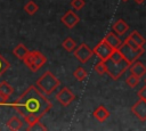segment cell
<instances>
[{"mask_svg":"<svg viewBox=\"0 0 146 131\" xmlns=\"http://www.w3.org/2000/svg\"><path fill=\"white\" fill-rule=\"evenodd\" d=\"M46 62H47V57L38 50L30 51L26 58L23 60V63L27 66V68L33 73L38 72L46 64Z\"/></svg>","mask_w":146,"mask_h":131,"instance_id":"4","label":"cell"},{"mask_svg":"<svg viewBox=\"0 0 146 131\" xmlns=\"http://www.w3.org/2000/svg\"><path fill=\"white\" fill-rule=\"evenodd\" d=\"M124 41H127L130 46L136 47V48L144 47V46L146 44V39H145L141 34H139L138 31H132V32L129 34V36H128Z\"/></svg>","mask_w":146,"mask_h":131,"instance_id":"11","label":"cell"},{"mask_svg":"<svg viewBox=\"0 0 146 131\" xmlns=\"http://www.w3.org/2000/svg\"><path fill=\"white\" fill-rule=\"evenodd\" d=\"M104 39H105L106 42H107L112 48H114V49H119V48L121 47L122 42H123V41L120 39V35L116 34L114 31H113V32H108V33L105 35Z\"/></svg>","mask_w":146,"mask_h":131,"instance_id":"12","label":"cell"},{"mask_svg":"<svg viewBox=\"0 0 146 131\" xmlns=\"http://www.w3.org/2000/svg\"><path fill=\"white\" fill-rule=\"evenodd\" d=\"M92 50H94V54H95L99 59L106 60V59H108V58L111 57V55L113 54V51H114L115 49L112 48V47L106 42L105 39H103V40H100V41L95 46V48H94Z\"/></svg>","mask_w":146,"mask_h":131,"instance_id":"6","label":"cell"},{"mask_svg":"<svg viewBox=\"0 0 146 131\" xmlns=\"http://www.w3.org/2000/svg\"><path fill=\"white\" fill-rule=\"evenodd\" d=\"M62 46H63V48L67 51V52H71V51H74L75 50V48H76V43H75V41L72 39V38H66L63 42H62Z\"/></svg>","mask_w":146,"mask_h":131,"instance_id":"18","label":"cell"},{"mask_svg":"<svg viewBox=\"0 0 146 131\" xmlns=\"http://www.w3.org/2000/svg\"><path fill=\"white\" fill-rule=\"evenodd\" d=\"M26 130H29V131H46L47 130V128L40 122V121H38V122H35L34 124H32V125H30V126H27L26 128Z\"/></svg>","mask_w":146,"mask_h":131,"instance_id":"26","label":"cell"},{"mask_svg":"<svg viewBox=\"0 0 146 131\" xmlns=\"http://www.w3.org/2000/svg\"><path fill=\"white\" fill-rule=\"evenodd\" d=\"M122 1H128V0H122Z\"/></svg>","mask_w":146,"mask_h":131,"instance_id":"31","label":"cell"},{"mask_svg":"<svg viewBox=\"0 0 146 131\" xmlns=\"http://www.w3.org/2000/svg\"><path fill=\"white\" fill-rule=\"evenodd\" d=\"M24 10H25L29 15H34V14L39 10V7H38V5H36L34 1L30 0V1H27V2L24 5Z\"/></svg>","mask_w":146,"mask_h":131,"instance_id":"20","label":"cell"},{"mask_svg":"<svg viewBox=\"0 0 146 131\" xmlns=\"http://www.w3.org/2000/svg\"><path fill=\"white\" fill-rule=\"evenodd\" d=\"M132 114L141 122L146 121V100L139 99L137 103H135L131 107Z\"/></svg>","mask_w":146,"mask_h":131,"instance_id":"9","label":"cell"},{"mask_svg":"<svg viewBox=\"0 0 146 131\" xmlns=\"http://www.w3.org/2000/svg\"><path fill=\"white\" fill-rule=\"evenodd\" d=\"M112 28H113V31H114L116 34L123 35V34L129 30V25H128V23H127L125 21H123L122 18H119V19L113 24Z\"/></svg>","mask_w":146,"mask_h":131,"instance_id":"16","label":"cell"},{"mask_svg":"<svg viewBox=\"0 0 146 131\" xmlns=\"http://www.w3.org/2000/svg\"><path fill=\"white\" fill-rule=\"evenodd\" d=\"M0 92L8 95V96H11L14 93V88L7 81H1L0 82Z\"/></svg>","mask_w":146,"mask_h":131,"instance_id":"21","label":"cell"},{"mask_svg":"<svg viewBox=\"0 0 146 131\" xmlns=\"http://www.w3.org/2000/svg\"><path fill=\"white\" fill-rule=\"evenodd\" d=\"M119 50H120V52L122 54V56L124 57V59L130 63V65H131L133 62H136V60L145 52L144 47L136 48V47L130 46L127 41H123V42H122V44H121V47L119 48Z\"/></svg>","mask_w":146,"mask_h":131,"instance_id":"5","label":"cell"},{"mask_svg":"<svg viewBox=\"0 0 146 131\" xmlns=\"http://www.w3.org/2000/svg\"><path fill=\"white\" fill-rule=\"evenodd\" d=\"M136 3H138V5H141V3H144L146 0H133Z\"/></svg>","mask_w":146,"mask_h":131,"instance_id":"30","label":"cell"},{"mask_svg":"<svg viewBox=\"0 0 146 131\" xmlns=\"http://www.w3.org/2000/svg\"><path fill=\"white\" fill-rule=\"evenodd\" d=\"M56 99H57V101H58L62 106L66 107V106L71 105L72 101L75 99V95H74L68 88L64 87V88H62V89L59 90V92L56 95Z\"/></svg>","mask_w":146,"mask_h":131,"instance_id":"8","label":"cell"},{"mask_svg":"<svg viewBox=\"0 0 146 131\" xmlns=\"http://www.w3.org/2000/svg\"><path fill=\"white\" fill-rule=\"evenodd\" d=\"M73 76H74V79H75L78 82H82V81L87 77V71H86L82 66H79V67L73 72Z\"/></svg>","mask_w":146,"mask_h":131,"instance_id":"19","label":"cell"},{"mask_svg":"<svg viewBox=\"0 0 146 131\" xmlns=\"http://www.w3.org/2000/svg\"><path fill=\"white\" fill-rule=\"evenodd\" d=\"M71 7L74 9V10H81L84 5H86V1L84 0H72L71 1Z\"/></svg>","mask_w":146,"mask_h":131,"instance_id":"27","label":"cell"},{"mask_svg":"<svg viewBox=\"0 0 146 131\" xmlns=\"http://www.w3.org/2000/svg\"><path fill=\"white\" fill-rule=\"evenodd\" d=\"M9 98H10V96L0 92V106H3V104H6L9 100Z\"/></svg>","mask_w":146,"mask_h":131,"instance_id":"29","label":"cell"},{"mask_svg":"<svg viewBox=\"0 0 146 131\" xmlns=\"http://www.w3.org/2000/svg\"><path fill=\"white\" fill-rule=\"evenodd\" d=\"M40 116L39 115H35V114H27V115H25L24 117H23V120H24V122L30 126V125H32V124H34L35 122H38V121H40Z\"/></svg>","mask_w":146,"mask_h":131,"instance_id":"23","label":"cell"},{"mask_svg":"<svg viewBox=\"0 0 146 131\" xmlns=\"http://www.w3.org/2000/svg\"><path fill=\"white\" fill-rule=\"evenodd\" d=\"M62 23L67 27V28H73L79 22H80V17L78 16V14H75L74 10H67L60 18Z\"/></svg>","mask_w":146,"mask_h":131,"instance_id":"10","label":"cell"},{"mask_svg":"<svg viewBox=\"0 0 146 131\" xmlns=\"http://www.w3.org/2000/svg\"><path fill=\"white\" fill-rule=\"evenodd\" d=\"M145 82H146V79H145Z\"/></svg>","mask_w":146,"mask_h":131,"instance_id":"32","label":"cell"},{"mask_svg":"<svg viewBox=\"0 0 146 131\" xmlns=\"http://www.w3.org/2000/svg\"><path fill=\"white\" fill-rule=\"evenodd\" d=\"M94 55V50L86 43H81L78 48H75L74 50V57L81 63V64H86Z\"/></svg>","mask_w":146,"mask_h":131,"instance_id":"7","label":"cell"},{"mask_svg":"<svg viewBox=\"0 0 146 131\" xmlns=\"http://www.w3.org/2000/svg\"><path fill=\"white\" fill-rule=\"evenodd\" d=\"M10 67V64L7 59H5V57L0 54V77L2 76V74L5 72H7V69Z\"/></svg>","mask_w":146,"mask_h":131,"instance_id":"25","label":"cell"},{"mask_svg":"<svg viewBox=\"0 0 146 131\" xmlns=\"http://www.w3.org/2000/svg\"><path fill=\"white\" fill-rule=\"evenodd\" d=\"M31 50H29L23 43H18L14 49H13V55L15 56V57H17L19 60H24L25 58H26V56L29 55V52H30Z\"/></svg>","mask_w":146,"mask_h":131,"instance_id":"15","label":"cell"},{"mask_svg":"<svg viewBox=\"0 0 146 131\" xmlns=\"http://www.w3.org/2000/svg\"><path fill=\"white\" fill-rule=\"evenodd\" d=\"M105 64H106V73L110 75L112 80H119L123 75V73L130 67V63L127 62L124 58L119 60L108 58L105 60Z\"/></svg>","mask_w":146,"mask_h":131,"instance_id":"3","label":"cell"},{"mask_svg":"<svg viewBox=\"0 0 146 131\" xmlns=\"http://www.w3.org/2000/svg\"><path fill=\"white\" fill-rule=\"evenodd\" d=\"M3 106L13 107L22 117L27 114H35L42 117L51 109L52 104L36 85H30L14 103L7 101Z\"/></svg>","mask_w":146,"mask_h":131,"instance_id":"1","label":"cell"},{"mask_svg":"<svg viewBox=\"0 0 146 131\" xmlns=\"http://www.w3.org/2000/svg\"><path fill=\"white\" fill-rule=\"evenodd\" d=\"M139 79H140V77H138V76H136V75H133V74H130V75L125 79V83H127L128 87H130V88H135V87L138 85V83H139Z\"/></svg>","mask_w":146,"mask_h":131,"instance_id":"24","label":"cell"},{"mask_svg":"<svg viewBox=\"0 0 146 131\" xmlns=\"http://www.w3.org/2000/svg\"><path fill=\"white\" fill-rule=\"evenodd\" d=\"M129 72H130V74H133V75H136L138 77H143L146 74V66L143 63L136 60L130 65Z\"/></svg>","mask_w":146,"mask_h":131,"instance_id":"13","label":"cell"},{"mask_svg":"<svg viewBox=\"0 0 146 131\" xmlns=\"http://www.w3.org/2000/svg\"><path fill=\"white\" fill-rule=\"evenodd\" d=\"M94 69H95V72H96L97 74H99V75L105 74V73H106V64H105V60L99 59V62L94 66Z\"/></svg>","mask_w":146,"mask_h":131,"instance_id":"22","label":"cell"},{"mask_svg":"<svg viewBox=\"0 0 146 131\" xmlns=\"http://www.w3.org/2000/svg\"><path fill=\"white\" fill-rule=\"evenodd\" d=\"M137 95H138L139 99H144V100H146V85L141 87V89H139V91H138Z\"/></svg>","mask_w":146,"mask_h":131,"instance_id":"28","label":"cell"},{"mask_svg":"<svg viewBox=\"0 0 146 131\" xmlns=\"http://www.w3.org/2000/svg\"><path fill=\"white\" fill-rule=\"evenodd\" d=\"M23 121L24 120H21L18 116H11L7 122H6V125L9 130H13V131H17V130H21L22 126H23Z\"/></svg>","mask_w":146,"mask_h":131,"instance_id":"17","label":"cell"},{"mask_svg":"<svg viewBox=\"0 0 146 131\" xmlns=\"http://www.w3.org/2000/svg\"><path fill=\"white\" fill-rule=\"evenodd\" d=\"M92 115H94V117H95L97 121H99V122H104L105 120H107V118L110 117L111 113H110V110H108L105 106L99 105V106L94 110Z\"/></svg>","mask_w":146,"mask_h":131,"instance_id":"14","label":"cell"},{"mask_svg":"<svg viewBox=\"0 0 146 131\" xmlns=\"http://www.w3.org/2000/svg\"><path fill=\"white\" fill-rule=\"evenodd\" d=\"M59 84L60 81L50 71H46L35 82V85L47 96L55 92V90L59 87Z\"/></svg>","mask_w":146,"mask_h":131,"instance_id":"2","label":"cell"}]
</instances>
